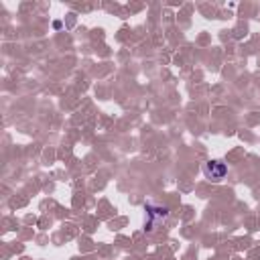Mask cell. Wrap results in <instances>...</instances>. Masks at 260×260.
I'll use <instances>...</instances> for the list:
<instances>
[{"instance_id":"cell-1","label":"cell","mask_w":260,"mask_h":260,"mask_svg":"<svg viewBox=\"0 0 260 260\" xmlns=\"http://www.w3.org/2000/svg\"><path fill=\"white\" fill-rule=\"evenodd\" d=\"M203 175H205V179L217 183L228 175V165L219 158H209L203 162Z\"/></svg>"},{"instance_id":"cell-2","label":"cell","mask_w":260,"mask_h":260,"mask_svg":"<svg viewBox=\"0 0 260 260\" xmlns=\"http://www.w3.org/2000/svg\"><path fill=\"white\" fill-rule=\"evenodd\" d=\"M146 209V215H148V221H146V230H152L156 221H162L167 215H169V209L165 205H154V203H146L144 205Z\"/></svg>"}]
</instances>
